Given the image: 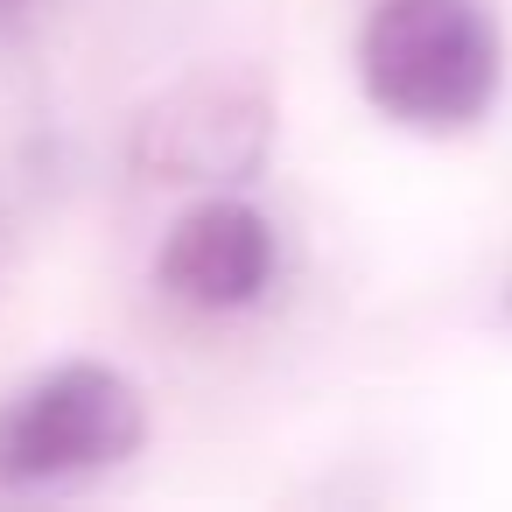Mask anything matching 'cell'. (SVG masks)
<instances>
[{"label": "cell", "instance_id": "obj_2", "mask_svg": "<svg viewBox=\"0 0 512 512\" xmlns=\"http://www.w3.org/2000/svg\"><path fill=\"white\" fill-rule=\"evenodd\" d=\"M148 442V400L127 372L71 358L0 400V491H50L120 470Z\"/></svg>", "mask_w": 512, "mask_h": 512}, {"label": "cell", "instance_id": "obj_5", "mask_svg": "<svg viewBox=\"0 0 512 512\" xmlns=\"http://www.w3.org/2000/svg\"><path fill=\"white\" fill-rule=\"evenodd\" d=\"M29 15H36V0H0V43H15L29 29Z\"/></svg>", "mask_w": 512, "mask_h": 512}, {"label": "cell", "instance_id": "obj_3", "mask_svg": "<svg viewBox=\"0 0 512 512\" xmlns=\"http://www.w3.org/2000/svg\"><path fill=\"white\" fill-rule=\"evenodd\" d=\"M274 148V92L253 64H204L134 113L141 183H253Z\"/></svg>", "mask_w": 512, "mask_h": 512}, {"label": "cell", "instance_id": "obj_1", "mask_svg": "<svg viewBox=\"0 0 512 512\" xmlns=\"http://www.w3.org/2000/svg\"><path fill=\"white\" fill-rule=\"evenodd\" d=\"M505 78L498 29L477 0H379L358 29L365 99L414 134H463Z\"/></svg>", "mask_w": 512, "mask_h": 512}, {"label": "cell", "instance_id": "obj_6", "mask_svg": "<svg viewBox=\"0 0 512 512\" xmlns=\"http://www.w3.org/2000/svg\"><path fill=\"white\" fill-rule=\"evenodd\" d=\"M505 316H512V288H505Z\"/></svg>", "mask_w": 512, "mask_h": 512}, {"label": "cell", "instance_id": "obj_4", "mask_svg": "<svg viewBox=\"0 0 512 512\" xmlns=\"http://www.w3.org/2000/svg\"><path fill=\"white\" fill-rule=\"evenodd\" d=\"M155 281L169 302H183L197 316L253 309L274 288V225L239 197H211L169 225V239L155 253Z\"/></svg>", "mask_w": 512, "mask_h": 512}]
</instances>
